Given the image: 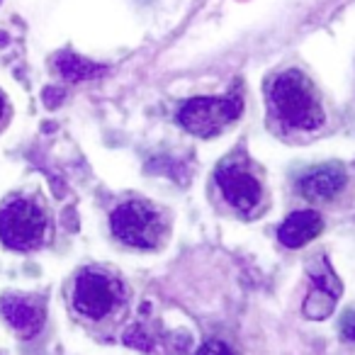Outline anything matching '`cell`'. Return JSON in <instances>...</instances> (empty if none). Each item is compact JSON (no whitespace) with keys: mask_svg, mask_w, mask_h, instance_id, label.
<instances>
[{"mask_svg":"<svg viewBox=\"0 0 355 355\" xmlns=\"http://www.w3.org/2000/svg\"><path fill=\"white\" fill-rule=\"evenodd\" d=\"M51 239V217L37 195L15 193L0 202V243L10 251H40Z\"/></svg>","mask_w":355,"mask_h":355,"instance_id":"obj_1","label":"cell"},{"mask_svg":"<svg viewBox=\"0 0 355 355\" xmlns=\"http://www.w3.org/2000/svg\"><path fill=\"white\" fill-rule=\"evenodd\" d=\"M270 107L285 127L297 132H314L324 124L319 95L311 80L300 71H285L270 85Z\"/></svg>","mask_w":355,"mask_h":355,"instance_id":"obj_2","label":"cell"},{"mask_svg":"<svg viewBox=\"0 0 355 355\" xmlns=\"http://www.w3.org/2000/svg\"><path fill=\"white\" fill-rule=\"evenodd\" d=\"M122 302V285L114 275L98 268H83L73 277L71 309L85 321H105Z\"/></svg>","mask_w":355,"mask_h":355,"instance_id":"obj_3","label":"cell"},{"mask_svg":"<svg viewBox=\"0 0 355 355\" xmlns=\"http://www.w3.org/2000/svg\"><path fill=\"white\" fill-rule=\"evenodd\" d=\"M112 234L134 248H156L163 241V217L151 202L129 200L110 217Z\"/></svg>","mask_w":355,"mask_h":355,"instance_id":"obj_4","label":"cell"},{"mask_svg":"<svg viewBox=\"0 0 355 355\" xmlns=\"http://www.w3.org/2000/svg\"><path fill=\"white\" fill-rule=\"evenodd\" d=\"M243 112L241 95H219V98H193L178 112V119L190 134L202 139L217 137L219 132L234 124Z\"/></svg>","mask_w":355,"mask_h":355,"instance_id":"obj_5","label":"cell"},{"mask_svg":"<svg viewBox=\"0 0 355 355\" xmlns=\"http://www.w3.org/2000/svg\"><path fill=\"white\" fill-rule=\"evenodd\" d=\"M217 183L222 188L227 202L234 209H239V212L248 214L261 205L263 198L261 180L241 161H227L224 166H219Z\"/></svg>","mask_w":355,"mask_h":355,"instance_id":"obj_6","label":"cell"},{"mask_svg":"<svg viewBox=\"0 0 355 355\" xmlns=\"http://www.w3.org/2000/svg\"><path fill=\"white\" fill-rule=\"evenodd\" d=\"M0 316L22 338H32L44 326V309L32 297L3 295L0 297Z\"/></svg>","mask_w":355,"mask_h":355,"instance_id":"obj_7","label":"cell"},{"mask_svg":"<svg viewBox=\"0 0 355 355\" xmlns=\"http://www.w3.org/2000/svg\"><path fill=\"white\" fill-rule=\"evenodd\" d=\"M348 183V175H345L343 166L338 163H326V166L311 168L304 178L300 180V190L306 200H316V202H326V200H334L340 190Z\"/></svg>","mask_w":355,"mask_h":355,"instance_id":"obj_8","label":"cell"},{"mask_svg":"<svg viewBox=\"0 0 355 355\" xmlns=\"http://www.w3.org/2000/svg\"><path fill=\"white\" fill-rule=\"evenodd\" d=\"M321 229H324V222H321L319 212L304 209V212L290 214L280 227V232H277V236L287 248H300L304 243H309L311 239L319 236Z\"/></svg>","mask_w":355,"mask_h":355,"instance_id":"obj_9","label":"cell"},{"mask_svg":"<svg viewBox=\"0 0 355 355\" xmlns=\"http://www.w3.org/2000/svg\"><path fill=\"white\" fill-rule=\"evenodd\" d=\"M56 69H59V73L64 76L66 80H88L105 71L103 66L80 59V56H76V54H69V51L56 59Z\"/></svg>","mask_w":355,"mask_h":355,"instance_id":"obj_10","label":"cell"},{"mask_svg":"<svg viewBox=\"0 0 355 355\" xmlns=\"http://www.w3.org/2000/svg\"><path fill=\"white\" fill-rule=\"evenodd\" d=\"M336 300H338V297H336L334 292L314 285L309 297L304 300V314L309 316V319H326V316H331V311H334Z\"/></svg>","mask_w":355,"mask_h":355,"instance_id":"obj_11","label":"cell"},{"mask_svg":"<svg viewBox=\"0 0 355 355\" xmlns=\"http://www.w3.org/2000/svg\"><path fill=\"white\" fill-rule=\"evenodd\" d=\"M124 343L132 345V348H141L144 350V348H148V345H151V338L144 334L141 326H134V329L129 331L127 336H124Z\"/></svg>","mask_w":355,"mask_h":355,"instance_id":"obj_12","label":"cell"},{"mask_svg":"<svg viewBox=\"0 0 355 355\" xmlns=\"http://www.w3.org/2000/svg\"><path fill=\"white\" fill-rule=\"evenodd\" d=\"M198 355H234V353L229 345L219 343V340H209V343H205L202 348L198 350Z\"/></svg>","mask_w":355,"mask_h":355,"instance_id":"obj_13","label":"cell"},{"mask_svg":"<svg viewBox=\"0 0 355 355\" xmlns=\"http://www.w3.org/2000/svg\"><path fill=\"white\" fill-rule=\"evenodd\" d=\"M340 331H343L345 338L355 340V311H348V314L340 319Z\"/></svg>","mask_w":355,"mask_h":355,"instance_id":"obj_14","label":"cell"},{"mask_svg":"<svg viewBox=\"0 0 355 355\" xmlns=\"http://www.w3.org/2000/svg\"><path fill=\"white\" fill-rule=\"evenodd\" d=\"M8 117H10V107H8V100L6 95L0 93V127L8 122Z\"/></svg>","mask_w":355,"mask_h":355,"instance_id":"obj_15","label":"cell"}]
</instances>
